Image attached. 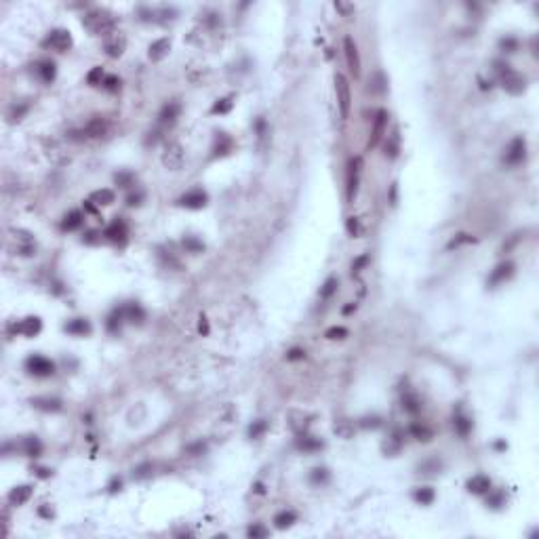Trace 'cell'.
I'll use <instances>...</instances> for the list:
<instances>
[{"label": "cell", "mask_w": 539, "mask_h": 539, "mask_svg": "<svg viewBox=\"0 0 539 539\" xmlns=\"http://www.w3.org/2000/svg\"><path fill=\"white\" fill-rule=\"evenodd\" d=\"M82 26L95 36L108 38L116 32V19L112 13H108L104 9H93L82 17Z\"/></svg>", "instance_id": "1"}, {"label": "cell", "mask_w": 539, "mask_h": 539, "mask_svg": "<svg viewBox=\"0 0 539 539\" xmlns=\"http://www.w3.org/2000/svg\"><path fill=\"white\" fill-rule=\"evenodd\" d=\"M497 66V74H499V80H501V86L505 91H508L510 95H520V93H525L527 89V80L522 78L518 72H514V70L508 66V63H495Z\"/></svg>", "instance_id": "2"}, {"label": "cell", "mask_w": 539, "mask_h": 539, "mask_svg": "<svg viewBox=\"0 0 539 539\" xmlns=\"http://www.w3.org/2000/svg\"><path fill=\"white\" fill-rule=\"evenodd\" d=\"M335 93H337V106H339V114L346 120L350 116V108H352V91H350V82L344 74H335Z\"/></svg>", "instance_id": "3"}, {"label": "cell", "mask_w": 539, "mask_h": 539, "mask_svg": "<svg viewBox=\"0 0 539 539\" xmlns=\"http://www.w3.org/2000/svg\"><path fill=\"white\" fill-rule=\"evenodd\" d=\"M72 34H70L68 30H61V28H57V30H53V32H49V36L44 38V46L46 49H53V51H59V53H63V51H68L70 46H72Z\"/></svg>", "instance_id": "4"}, {"label": "cell", "mask_w": 539, "mask_h": 539, "mask_svg": "<svg viewBox=\"0 0 539 539\" xmlns=\"http://www.w3.org/2000/svg\"><path fill=\"white\" fill-rule=\"evenodd\" d=\"M186 162V152H184V148H181L179 144H169L164 148V152H162V164L166 166L169 171H179L181 166H184Z\"/></svg>", "instance_id": "5"}, {"label": "cell", "mask_w": 539, "mask_h": 539, "mask_svg": "<svg viewBox=\"0 0 539 539\" xmlns=\"http://www.w3.org/2000/svg\"><path fill=\"white\" fill-rule=\"evenodd\" d=\"M344 53H346L347 70L352 72L354 78H358L360 76V55H358V46H356L354 38H350V36L344 38Z\"/></svg>", "instance_id": "6"}, {"label": "cell", "mask_w": 539, "mask_h": 539, "mask_svg": "<svg viewBox=\"0 0 539 539\" xmlns=\"http://www.w3.org/2000/svg\"><path fill=\"white\" fill-rule=\"evenodd\" d=\"M26 367L36 377H49L55 373V364L49 358H44V356H30L26 360Z\"/></svg>", "instance_id": "7"}, {"label": "cell", "mask_w": 539, "mask_h": 539, "mask_svg": "<svg viewBox=\"0 0 539 539\" xmlns=\"http://www.w3.org/2000/svg\"><path fill=\"white\" fill-rule=\"evenodd\" d=\"M525 156H527V141H525V137H514L510 141L508 150H505L503 160H505V164H520L522 160H525Z\"/></svg>", "instance_id": "8"}, {"label": "cell", "mask_w": 539, "mask_h": 539, "mask_svg": "<svg viewBox=\"0 0 539 539\" xmlns=\"http://www.w3.org/2000/svg\"><path fill=\"white\" fill-rule=\"evenodd\" d=\"M209 200V196L202 192V190H190V192H186L184 196L177 200L179 207H184V209H190V211H198V209H202L204 204H207Z\"/></svg>", "instance_id": "9"}, {"label": "cell", "mask_w": 539, "mask_h": 539, "mask_svg": "<svg viewBox=\"0 0 539 539\" xmlns=\"http://www.w3.org/2000/svg\"><path fill=\"white\" fill-rule=\"evenodd\" d=\"M84 137H104V135H108L110 133V122H108V118H104V116H95V118H91L89 122H86V126L84 129L80 131Z\"/></svg>", "instance_id": "10"}, {"label": "cell", "mask_w": 539, "mask_h": 539, "mask_svg": "<svg viewBox=\"0 0 539 539\" xmlns=\"http://www.w3.org/2000/svg\"><path fill=\"white\" fill-rule=\"evenodd\" d=\"M385 126H387V112L385 110H379L373 118V131H371V139H369V148H375L382 137L385 135Z\"/></svg>", "instance_id": "11"}, {"label": "cell", "mask_w": 539, "mask_h": 539, "mask_svg": "<svg viewBox=\"0 0 539 539\" xmlns=\"http://www.w3.org/2000/svg\"><path fill=\"white\" fill-rule=\"evenodd\" d=\"M360 169H362V158L356 156L350 160V171H347V198L356 196V190H358V179H360Z\"/></svg>", "instance_id": "12"}, {"label": "cell", "mask_w": 539, "mask_h": 539, "mask_svg": "<svg viewBox=\"0 0 539 539\" xmlns=\"http://www.w3.org/2000/svg\"><path fill=\"white\" fill-rule=\"evenodd\" d=\"M104 46H106V53L110 55V57H112V59H116V57H120V55L124 53V46H126V38H124V36L120 34V32H114L112 36H108V38H106Z\"/></svg>", "instance_id": "13"}, {"label": "cell", "mask_w": 539, "mask_h": 539, "mask_svg": "<svg viewBox=\"0 0 539 539\" xmlns=\"http://www.w3.org/2000/svg\"><path fill=\"white\" fill-rule=\"evenodd\" d=\"M42 329V322L38 316H28V318H23L19 324H15V331L21 333V335H26V337H34L38 335Z\"/></svg>", "instance_id": "14"}, {"label": "cell", "mask_w": 539, "mask_h": 539, "mask_svg": "<svg viewBox=\"0 0 539 539\" xmlns=\"http://www.w3.org/2000/svg\"><path fill=\"white\" fill-rule=\"evenodd\" d=\"M467 491L474 495H485V493H491V478L485 476V474H476L467 480Z\"/></svg>", "instance_id": "15"}, {"label": "cell", "mask_w": 539, "mask_h": 539, "mask_svg": "<svg viewBox=\"0 0 539 539\" xmlns=\"http://www.w3.org/2000/svg\"><path fill=\"white\" fill-rule=\"evenodd\" d=\"M169 51H171L169 38H158V40H154L152 44H150L148 55H150V59H152V61H160V59H164L166 55H169Z\"/></svg>", "instance_id": "16"}, {"label": "cell", "mask_w": 539, "mask_h": 539, "mask_svg": "<svg viewBox=\"0 0 539 539\" xmlns=\"http://www.w3.org/2000/svg\"><path fill=\"white\" fill-rule=\"evenodd\" d=\"M512 274H514V264H512V261H503V264H499V266L493 270V272H491L489 284L493 287V284H499V282L508 280Z\"/></svg>", "instance_id": "17"}, {"label": "cell", "mask_w": 539, "mask_h": 539, "mask_svg": "<svg viewBox=\"0 0 539 539\" xmlns=\"http://www.w3.org/2000/svg\"><path fill=\"white\" fill-rule=\"evenodd\" d=\"M104 236L108 240H114V242H118V240H124L126 238V224L122 219H116V221H112V224H110L108 228H106V232H104Z\"/></svg>", "instance_id": "18"}, {"label": "cell", "mask_w": 539, "mask_h": 539, "mask_svg": "<svg viewBox=\"0 0 539 539\" xmlns=\"http://www.w3.org/2000/svg\"><path fill=\"white\" fill-rule=\"evenodd\" d=\"M179 112H181V106L177 104V101H169V104L162 106L160 114H158V120H160L162 124H173L177 120Z\"/></svg>", "instance_id": "19"}, {"label": "cell", "mask_w": 539, "mask_h": 539, "mask_svg": "<svg viewBox=\"0 0 539 539\" xmlns=\"http://www.w3.org/2000/svg\"><path fill=\"white\" fill-rule=\"evenodd\" d=\"M82 221H84V215L80 211H70L61 221V230H66V232H74V230H78L82 226Z\"/></svg>", "instance_id": "20"}, {"label": "cell", "mask_w": 539, "mask_h": 539, "mask_svg": "<svg viewBox=\"0 0 539 539\" xmlns=\"http://www.w3.org/2000/svg\"><path fill=\"white\" fill-rule=\"evenodd\" d=\"M30 497H32V487L30 485H19L9 493V501L13 505H21V503H26Z\"/></svg>", "instance_id": "21"}, {"label": "cell", "mask_w": 539, "mask_h": 539, "mask_svg": "<svg viewBox=\"0 0 539 539\" xmlns=\"http://www.w3.org/2000/svg\"><path fill=\"white\" fill-rule=\"evenodd\" d=\"M32 407L40 409V411H51V413H57L61 411V400L59 398H32Z\"/></svg>", "instance_id": "22"}, {"label": "cell", "mask_w": 539, "mask_h": 539, "mask_svg": "<svg viewBox=\"0 0 539 539\" xmlns=\"http://www.w3.org/2000/svg\"><path fill=\"white\" fill-rule=\"evenodd\" d=\"M66 331L72 333V335H89V333H91V324H89V320H84V318H74V320H70L66 324Z\"/></svg>", "instance_id": "23"}, {"label": "cell", "mask_w": 539, "mask_h": 539, "mask_svg": "<svg viewBox=\"0 0 539 539\" xmlns=\"http://www.w3.org/2000/svg\"><path fill=\"white\" fill-rule=\"evenodd\" d=\"M114 192L112 190H97V192H93L91 194V202L93 204H99V207H108V204H112L114 202Z\"/></svg>", "instance_id": "24"}, {"label": "cell", "mask_w": 539, "mask_h": 539, "mask_svg": "<svg viewBox=\"0 0 539 539\" xmlns=\"http://www.w3.org/2000/svg\"><path fill=\"white\" fill-rule=\"evenodd\" d=\"M230 150H232V139H230L226 133H217V141H215V148H213V154L224 156Z\"/></svg>", "instance_id": "25"}, {"label": "cell", "mask_w": 539, "mask_h": 539, "mask_svg": "<svg viewBox=\"0 0 539 539\" xmlns=\"http://www.w3.org/2000/svg\"><path fill=\"white\" fill-rule=\"evenodd\" d=\"M297 447L301 451H318V449H322V440L312 438V436H306V434H299Z\"/></svg>", "instance_id": "26"}, {"label": "cell", "mask_w": 539, "mask_h": 539, "mask_svg": "<svg viewBox=\"0 0 539 539\" xmlns=\"http://www.w3.org/2000/svg\"><path fill=\"white\" fill-rule=\"evenodd\" d=\"M23 451H26V455H30V457H38L42 453L40 440H38L36 436H28V438L23 440Z\"/></svg>", "instance_id": "27"}, {"label": "cell", "mask_w": 539, "mask_h": 539, "mask_svg": "<svg viewBox=\"0 0 539 539\" xmlns=\"http://www.w3.org/2000/svg\"><path fill=\"white\" fill-rule=\"evenodd\" d=\"M124 318L126 320H131V322H141L146 318V312L141 310V308L137 304H129V306H124Z\"/></svg>", "instance_id": "28"}, {"label": "cell", "mask_w": 539, "mask_h": 539, "mask_svg": "<svg viewBox=\"0 0 539 539\" xmlns=\"http://www.w3.org/2000/svg\"><path fill=\"white\" fill-rule=\"evenodd\" d=\"M413 499H415L417 503H422V505H430L434 501V489H430V487L415 489L413 491Z\"/></svg>", "instance_id": "29"}, {"label": "cell", "mask_w": 539, "mask_h": 539, "mask_svg": "<svg viewBox=\"0 0 539 539\" xmlns=\"http://www.w3.org/2000/svg\"><path fill=\"white\" fill-rule=\"evenodd\" d=\"M295 520H297L295 512L284 510V512H278V514H276V516H274V525L278 527V529H287V527H291Z\"/></svg>", "instance_id": "30"}, {"label": "cell", "mask_w": 539, "mask_h": 539, "mask_svg": "<svg viewBox=\"0 0 539 539\" xmlns=\"http://www.w3.org/2000/svg\"><path fill=\"white\" fill-rule=\"evenodd\" d=\"M122 320H126V318H124V308H118V310H114L112 314H110V318H108V329L112 331V333H116L118 329H120Z\"/></svg>", "instance_id": "31"}, {"label": "cell", "mask_w": 539, "mask_h": 539, "mask_svg": "<svg viewBox=\"0 0 539 539\" xmlns=\"http://www.w3.org/2000/svg\"><path fill=\"white\" fill-rule=\"evenodd\" d=\"M453 425H455L457 434H462V436H467V434H470V430H472V422H470V419H467L465 415H462V413L455 415Z\"/></svg>", "instance_id": "32"}, {"label": "cell", "mask_w": 539, "mask_h": 539, "mask_svg": "<svg viewBox=\"0 0 539 539\" xmlns=\"http://www.w3.org/2000/svg\"><path fill=\"white\" fill-rule=\"evenodd\" d=\"M55 72H57V70H55V63L53 61H42L40 68H38V74H40V78H42L44 82L55 80Z\"/></svg>", "instance_id": "33"}, {"label": "cell", "mask_w": 539, "mask_h": 539, "mask_svg": "<svg viewBox=\"0 0 539 539\" xmlns=\"http://www.w3.org/2000/svg\"><path fill=\"white\" fill-rule=\"evenodd\" d=\"M402 407H404V411H409V413H417V411L422 409V404H419L415 394H404L402 396Z\"/></svg>", "instance_id": "34"}, {"label": "cell", "mask_w": 539, "mask_h": 539, "mask_svg": "<svg viewBox=\"0 0 539 539\" xmlns=\"http://www.w3.org/2000/svg\"><path fill=\"white\" fill-rule=\"evenodd\" d=\"M411 434H413L417 440H424V442L432 440V430L430 427H425V425H419V424L411 425Z\"/></svg>", "instance_id": "35"}, {"label": "cell", "mask_w": 539, "mask_h": 539, "mask_svg": "<svg viewBox=\"0 0 539 539\" xmlns=\"http://www.w3.org/2000/svg\"><path fill=\"white\" fill-rule=\"evenodd\" d=\"M104 78H106L104 70H101V68L97 66V68H93L91 72L86 74V82H89L91 86H99V84H104Z\"/></svg>", "instance_id": "36"}, {"label": "cell", "mask_w": 539, "mask_h": 539, "mask_svg": "<svg viewBox=\"0 0 539 539\" xmlns=\"http://www.w3.org/2000/svg\"><path fill=\"white\" fill-rule=\"evenodd\" d=\"M232 110V97H224V99H217L215 104H213L211 108V112L213 114H226Z\"/></svg>", "instance_id": "37"}, {"label": "cell", "mask_w": 539, "mask_h": 539, "mask_svg": "<svg viewBox=\"0 0 539 539\" xmlns=\"http://www.w3.org/2000/svg\"><path fill=\"white\" fill-rule=\"evenodd\" d=\"M310 480L314 482V485H320V482H327V480H329V472H327V467H314L312 474H310Z\"/></svg>", "instance_id": "38"}, {"label": "cell", "mask_w": 539, "mask_h": 539, "mask_svg": "<svg viewBox=\"0 0 539 539\" xmlns=\"http://www.w3.org/2000/svg\"><path fill=\"white\" fill-rule=\"evenodd\" d=\"M440 467H442V463L438 462V459H430V462L419 463V472H424V474H434V472H438Z\"/></svg>", "instance_id": "39"}, {"label": "cell", "mask_w": 539, "mask_h": 539, "mask_svg": "<svg viewBox=\"0 0 539 539\" xmlns=\"http://www.w3.org/2000/svg\"><path fill=\"white\" fill-rule=\"evenodd\" d=\"M101 86H104L106 91L114 93V91L120 89V78L114 76V74H110V76H106V78H104V84H101Z\"/></svg>", "instance_id": "40"}, {"label": "cell", "mask_w": 539, "mask_h": 539, "mask_svg": "<svg viewBox=\"0 0 539 539\" xmlns=\"http://www.w3.org/2000/svg\"><path fill=\"white\" fill-rule=\"evenodd\" d=\"M396 154H398V133H394L390 137V141L385 144V156L396 158Z\"/></svg>", "instance_id": "41"}, {"label": "cell", "mask_w": 539, "mask_h": 539, "mask_svg": "<svg viewBox=\"0 0 539 539\" xmlns=\"http://www.w3.org/2000/svg\"><path fill=\"white\" fill-rule=\"evenodd\" d=\"M266 430H268V424L264 422V419H259V422H255V424L249 427V436H251V438H259V436L264 434Z\"/></svg>", "instance_id": "42"}, {"label": "cell", "mask_w": 539, "mask_h": 539, "mask_svg": "<svg viewBox=\"0 0 539 539\" xmlns=\"http://www.w3.org/2000/svg\"><path fill=\"white\" fill-rule=\"evenodd\" d=\"M324 337H327V339H346L347 337V329H344V327H331V329H327V333H324Z\"/></svg>", "instance_id": "43"}, {"label": "cell", "mask_w": 539, "mask_h": 539, "mask_svg": "<svg viewBox=\"0 0 539 539\" xmlns=\"http://www.w3.org/2000/svg\"><path fill=\"white\" fill-rule=\"evenodd\" d=\"M335 9H337L339 13H342L344 17H350V15H354L356 6H354L352 2H344V0H337V2H335Z\"/></svg>", "instance_id": "44"}, {"label": "cell", "mask_w": 539, "mask_h": 539, "mask_svg": "<svg viewBox=\"0 0 539 539\" xmlns=\"http://www.w3.org/2000/svg\"><path fill=\"white\" fill-rule=\"evenodd\" d=\"M335 291H337V278H329L327 282H324V287L320 289V297L327 299V297H331Z\"/></svg>", "instance_id": "45"}, {"label": "cell", "mask_w": 539, "mask_h": 539, "mask_svg": "<svg viewBox=\"0 0 539 539\" xmlns=\"http://www.w3.org/2000/svg\"><path fill=\"white\" fill-rule=\"evenodd\" d=\"M465 242H474V238L470 234H457V238H453L449 242V249H455V247H459V244H465Z\"/></svg>", "instance_id": "46"}, {"label": "cell", "mask_w": 539, "mask_h": 539, "mask_svg": "<svg viewBox=\"0 0 539 539\" xmlns=\"http://www.w3.org/2000/svg\"><path fill=\"white\" fill-rule=\"evenodd\" d=\"M346 230H347V234H350V236H356V234H358V230H360L358 219H356V217H347V221H346Z\"/></svg>", "instance_id": "47"}, {"label": "cell", "mask_w": 539, "mask_h": 539, "mask_svg": "<svg viewBox=\"0 0 539 539\" xmlns=\"http://www.w3.org/2000/svg\"><path fill=\"white\" fill-rule=\"evenodd\" d=\"M369 261H371V257H369V255H360V257H358V259H356L354 264H352V272H354V274H358L360 270L369 264Z\"/></svg>", "instance_id": "48"}, {"label": "cell", "mask_w": 539, "mask_h": 539, "mask_svg": "<svg viewBox=\"0 0 539 539\" xmlns=\"http://www.w3.org/2000/svg\"><path fill=\"white\" fill-rule=\"evenodd\" d=\"M116 184L122 186V188L131 186L133 184V175H131V173H118V175H116Z\"/></svg>", "instance_id": "49"}, {"label": "cell", "mask_w": 539, "mask_h": 539, "mask_svg": "<svg viewBox=\"0 0 539 539\" xmlns=\"http://www.w3.org/2000/svg\"><path fill=\"white\" fill-rule=\"evenodd\" d=\"M360 425L362 427H379V425H382V419H379V417H362L360 419Z\"/></svg>", "instance_id": "50"}, {"label": "cell", "mask_w": 539, "mask_h": 539, "mask_svg": "<svg viewBox=\"0 0 539 539\" xmlns=\"http://www.w3.org/2000/svg\"><path fill=\"white\" fill-rule=\"evenodd\" d=\"M268 535V529L266 527H261V525H255V527H251L249 529V537H266Z\"/></svg>", "instance_id": "51"}, {"label": "cell", "mask_w": 539, "mask_h": 539, "mask_svg": "<svg viewBox=\"0 0 539 539\" xmlns=\"http://www.w3.org/2000/svg\"><path fill=\"white\" fill-rule=\"evenodd\" d=\"M184 244H186V247H188L190 251H194V253H198V251H202V249H204V244H202V242H198L196 238H186V240H184Z\"/></svg>", "instance_id": "52"}, {"label": "cell", "mask_w": 539, "mask_h": 539, "mask_svg": "<svg viewBox=\"0 0 539 539\" xmlns=\"http://www.w3.org/2000/svg\"><path fill=\"white\" fill-rule=\"evenodd\" d=\"M501 46H503V49L508 51V53H514V51L518 49V42H516V38H503V40H501Z\"/></svg>", "instance_id": "53"}, {"label": "cell", "mask_w": 539, "mask_h": 539, "mask_svg": "<svg viewBox=\"0 0 539 539\" xmlns=\"http://www.w3.org/2000/svg\"><path fill=\"white\" fill-rule=\"evenodd\" d=\"M304 356H306L304 350H299V347H293V350L287 354V360H301Z\"/></svg>", "instance_id": "54"}, {"label": "cell", "mask_w": 539, "mask_h": 539, "mask_svg": "<svg viewBox=\"0 0 539 539\" xmlns=\"http://www.w3.org/2000/svg\"><path fill=\"white\" fill-rule=\"evenodd\" d=\"M141 198H144V194H141V192L131 194L129 198H126V204H129V207H137V204L141 202Z\"/></svg>", "instance_id": "55"}, {"label": "cell", "mask_w": 539, "mask_h": 539, "mask_svg": "<svg viewBox=\"0 0 539 539\" xmlns=\"http://www.w3.org/2000/svg\"><path fill=\"white\" fill-rule=\"evenodd\" d=\"M198 331L202 333V335H207L209 333V324H207V316H200V322H198Z\"/></svg>", "instance_id": "56"}, {"label": "cell", "mask_w": 539, "mask_h": 539, "mask_svg": "<svg viewBox=\"0 0 539 539\" xmlns=\"http://www.w3.org/2000/svg\"><path fill=\"white\" fill-rule=\"evenodd\" d=\"M501 499H503V493H495L493 497L489 499V503L493 505V508H499V505H501Z\"/></svg>", "instance_id": "57"}, {"label": "cell", "mask_w": 539, "mask_h": 539, "mask_svg": "<svg viewBox=\"0 0 539 539\" xmlns=\"http://www.w3.org/2000/svg\"><path fill=\"white\" fill-rule=\"evenodd\" d=\"M82 242H91V244L97 242V232H93V230H91V232H86V236L82 238Z\"/></svg>", "instance_id": "58"}, {"label": "cell", "mask_w": 539, "mask_h": 539, "mask_svg": "<svg viewBox=\"0 0 539 539\" xmlns=\"http://www.w3.org/2000/svg\"><path fill=\"white\" fill-rule=\"evenodd\" d=\"M120 485H122V482H120V478H118V480L114 478L112 482H110V491H112V493H114V491H118V489H120Z\"/></svg>", "instance_id": "59"}, {"label": "cell", "mask_w": 539, "mask_h": 539, "mask_svg": "<svg viewBox=\"0 0 539 539\" xmlns=\"http://www.w3.org/2000/svg\"><path fill=\"white\" fill-rule=\"evenodd\" d=\"M38 476H40V478H46V476H51V472L44 470V467H40V470H38Z\"/></svg>", "instance_id": "60"}, {"label": "cell", "mask_w": 539, "mask_h": 539, "mask_svg": "<svg viewBox=\"0 0 539 539\" xmlns=\"http://www.w3.org/2000/svg\"><path fill=\"white\" fill-rule=\"evenodd\" d=\"M354 310H356V304H350V306L344 308V314H350V312H354Z\"/></svg>", "instance_id": "61"}]
</instances>
